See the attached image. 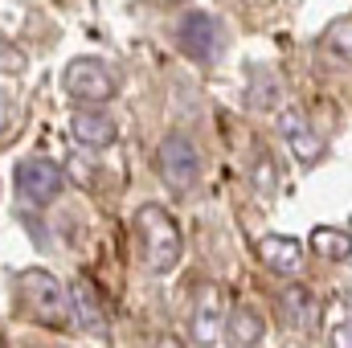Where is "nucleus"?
I'll list each match as a JSON object with an SVG mask.
<instances>
[{
	"label": "nucleus",
	"instance_id": "14",
	"mask_svg": "<svg viewBox=\"0 0 352 348\" xmlns=\"http://www.w3.org/2000/svg\"><path fill=\"white\" fill-rule=\"evenodd\" d=\"M311 254L324 262H344L352 259V234L349 230H336V226H316L311 238H307Z\"/></svg>",
	"mask_w": 352,
	"mask_h": 348
},
{
	"label": "nucleus",
	"instance_id": "9",
	"mask_svg": "<svg viewBox=\"0 0 352 348\" xmlns=\"http://www.w3.org/2000/svg\"><path fill=\"white\" fill-rule=\"evenodd\" d=\"M278 131H283V140H287V148L299 164H320L328 156V140L307 123L303 111H295V107L278 111Z\"/></svg>",
	"mask_w": 352,
	"mask_h": 348
},
{
	"label": "nucleus",
	"instance_id": "4",
	"mask_svg": "<svg viewBox=\"0 0 352 348\" xmlns=\"http://www.w3.org/2000/svg\"><path fill=\"white\" fill-rule=\"evenodd\" d=\"M62 87H66V94H70L74 102H82V107H102V102L115 98L119 78H115V70H111L107 62H98V58H74V62L66 66V74H62Z\"/></svg>",
	"mask_w": 352,
	"mask_h": 348
},
{
	"label": "nucleus",
	"instance_id": "10",
	"mask_svg": "<svg viewBox=\"0 0 352 348\" xmlns=\"http://www.w3.org/2000/svg\"><path fill=\"white\" fill-rule=\"evenodd\" d=\"M254 250H258V262H263L270 274H278V279H295V274L303 270V242H299V238L266 234Z\"/></svg>",
	"mask_w": 352,
	"mask_h": 348
},
{
	"label": "nucleus",
	"instance_id": "6",
	"mask_svg": "<svg viewBox=\"0 0 352 348\" xmlns=\"http://www.w3.org/2000/svg\"><path fill=\"white\" fill-rule=\"evenodd\" d=\"M12 180H16V193H21L29 205H50V201H58L62 188H66V173H62V164H54V160H45V156H29V160H21Z\"/></svg>",
	"mask_w": 352,
	"mask_h": 348
},
{
	"label": "nucleus",
	"instance_id": "21",
	"mask_svg": "<svg viewBox=\"0 0 352 348\" xmlns=\"http://www.w3.org/2000/svg\"><path fill=\"white\" fill-rule=\"evenodd\" d=\"M152 348H184L176 336H160V340H152Z\"/></svg>",
	"mask_w": 352,
	"mask_h": 348
},
{
	"label": "nucleus",
	"instance_id": "11",
	"mask_svg": "<svg viewBox=\"0 0 352 348\" xmlns=\"http://www.w3.org/2000/svg\"><path fill=\"white\" fill-rule=\"evenodd\" d=\"M70 135H74V144L98 152V148H111V144L119 140V127H115V119H111L107 111L82 107V111H74V119H70Z\"/></svg>",
	"mask_w": 352,
	"mask_h": 348
},
{
	"label": "nucleus",
	"instance_id": "3",
	"mask_svg": "<svg viewBox=\"0 0 352 348\" xmlns=\"http://www.w3.org/2000/svg\"><path fill=\"white\" fill-rule=\"evenodd\" d=\"M156 173L173 193H188L201 180V152L184 131H168L156 148Z\"/></svg>",
	"mask_w": 352,
	"mask_h": 348
},
{
	"label": "nucleus",
	"instance_id": "18",
	"mask_svg": "<svg viewBox=\"0 0 352 348\" xmlns=\"http://www.w3.org/2000/svg\"><path fill=\"white\" fill-rule=\"evenodd\" d=\"M16 123H21V111H16V98L8 90H0V148L16 135Z\"/></svg>",
	"mask_w": 352,
	"mask_h": 348
},
{
	"label": "nucleus",
	"instance_id": "16",
	"mask_svg": "<svg viewBox=\"0 0 352 348\" xmlns=\"http://www.w3.org/2000/svg\"><path fill=\"white\" fill-rule=\"evenodd\" d=\"M320 54L336 66H352V17H340L324 29L320 37Z\"/></svg>",
	"mask_w": 352,
	"mask_h": 348
},
{
	"label": "nucleus",
	"instance_id": "2",
	"mask_svg": "<svg viewBox=\"0 0 352 348\" xmlns=\"http://www.w3.org/2000/svg\"><path fill=\"white\" fill-rule=\"evenodd\" d=\"M12 291H16V307L29 320H37L45 328H66L70 324V295L50 270H41V266L16 270L12 274Z\"/></svg>",
	"mask_w": 352,
	"mask_h": 348
},
{
	"label": "nucleus",
	"instance_id": "8",
	"mask_svg": "<svg viewBox=\"0 0 352 348\" xmlns=\"http://www.w3.org/2000/svg\"><path fill=\"white\" fill-rule=\"evenodd\" d=\"M320 316H324L320 295H316L307 283H287V287L278 291V320H283L291 332H303V336L320 332Z\"/></svg>",
	"mask_w": 352,
	"mask_h": 348
},
{
	"label": "nucleus",
	"instance_id": "19",
	"mask_svg": "<svg viewBox=\"0 0 352 348\" xmlns=\"http://www.w3.org/2000/svg\"><path fill=\"white\" fill-rule=\"evenodd\" d=\"M328 348H352V307H344L332 328H328Z\"/></svg>",
	"mask_w": 352,
	"mask_h": 348
},
{
	"label": "nucleus",
	"instance_id": "13",
	"mask_svg": "<svg viewBox=\"0 0 352 348\" xmlns=\"http://www.w3.org/2000/svg\"><path fill=\"white\" fill-rule=\"evenodd\" d=\"M246 102L254 111H278L283 107V78L266 66L250 70V83H246Z\"/></svg>",
	"mask_w": 352,
	"mask_h": 348
},
{
	"label": "nucleus",
	"instance_id": "15",
	"mask_svg": "<svg viewBox=\"0 0 352 348\" xmlns=\"http://www.w3.org/2000/svg\"><path fill=\"white\" fill-rule=\"evenodd\" d=\"M70 316L78 320V328H87L94 336L107 332V316H102V307H98V295L90 291L87 283H74V287H70Z\"/></svg>",
	"mask_w": 352,
	"mask_h": 348
},
{
	"label": "nucleus",
	"instance_id": "22",
	"mask_svg": "<svg viewBox=\"0 0 352 348\" xmlns=\"http://www.w3.org/2000/svg\"><path fill=\"white\" fill-rule=\"evenodd\" d=\"M160 4H180V0H160Z\"/></svg>",
	"mask_w": 352,
	"mask_h": 348
},
{
	"label": "nucleus",
	"instance_id": "12",
	"mask_svg": "<svg viewBox=\"0 0 352 348\" xmlns=\"http://www.w3.org/2000/svg\"><path fill=\"white\" fill-rule=\"evenodd\" d=\"M226 336H230V345H234V348H254V345H263V336H266L263 316H258L250 303H238V307L226 316Z\"/></svg>",
	"mask_w": 352,
	"mask_h": 348
},
{
	"label": "nucleus",
	"instance_id": "17",
	"mask_svg": "<svg viewBox=\"0 0 352 348\" xmlns=\"http://www.w3.org/2000/svg\"><path fill=\"white\" fill-rule=\"evenodd\" d=\"M254 188L270 197L274 188H278V160L270 156V152H258V164H254Z\"/></svg>",
	"mask_w": 352,
	"mask_h": 348
},
{
	"label": "nucleus",
	"instance_id": "1",
	"mask_svg": "<svg viewBox=\"0 0 352 348\" xmlns=\"http://www.w3.org/2000/svg\"><path fill=\"white\" fill-rule=\"evenodd\" d=\"M135 238H140V259H144L148 274H156V279L173 274L176 262H180V250H184V234H180V221L164 205H156V201L140 205Z\"/></svg>",
	"mask_w": 352,
	"mask_h": 348
},
{
	"label": "nucleus",
	"instance_id": "20",
	"mask_svg": "<svg viewBox=\"0 0 352 348\" xmlns=\"http://www.w3.org/2000/svg\"><path fill=\"white\" fill-rule=\"evenodd\" d=\"M21 66H25V58H21L12 45H4V41H0V70H21Z\"/></svg>",
	"mask_w": 352,
	"mask_h": 348
},
{
	"label": "nucleus",
	"instance_id": "5",
	"mask_svg": "<svg viewBox=\"0 0 352 348\" xmlns=\"http://www.w3.org/2000/svg\"><path fill=\"white\" fill-rule=\"evenodd\" d=\"M176 50L192 62H217L221 50H226V33H221V21L209 17V12H188L180 17L176 25Z\"/></svg>",
	"mask_w": 352,
	"mask_h": 348
},
{
	"label": "nucleus",
	"instance_id": "7",
	"mask_svg": "<svg viewBox=\"0 0 352 348\" xmlns=\"http://www.w3.org/2000/svg\"><path fill=\"white\" fill-rule=\"evenodd\" d=\"M226 295H221V287H201L197 291V299H192V316H188V336H192V345L201 348H213L221 336H226Z\"/></svg>",
	"mask_w": 352,
	"mask_h": 348
}]
</instances>
